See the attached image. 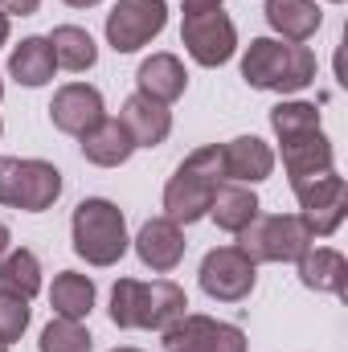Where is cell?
<instances>
[{
	"mask_svg": "<svg viewBox=\"0 0 348 352\" xmlns=\"http://www.w3.org/2000/svg\"><path fill=\"white\" fill-rule=\"evenodd\" d=\"M188 295L173 278H119L111 287V324L123 332H164L184 316Z\"/></svg>",
	"mask_w": 348,
	"mask_h": 352,
	"instance_id": "1",
	"label": "cell"
},
{
	"mask_svg": "<svg viewBox=\"0 0 348 352\" xmlns=\"http://www.w3.org/2000/svg\"><path fill=\"white\" fill-rule=\"evenodd\" d=\"M316 54L299 41H283V37H254L242 54V78L254 90L270 94H299L316 82Z\"/></svg>",
	"mask_w": 348,
	"mask_h": 352,
	"instance_id": "2",
	"label": "cell"
},
{
	"mask_svg": "<svg viewBox=\"0 0 348 352\" xmlns=\"http://www.w3.org/2000/svg\"><path fill=\"white\" fill-rule=\"evenodd\" d=\"M70 242H74V254L87 258V266H115L131 246L123 209L107 197L78 201V209L70 217Z\"/></svg>",
	"mask_w": 348,
	"mask_h": 352,
	"instance_id": "3",
	"label": "cell"
},
{
	"mask_svg": "<svg viewBox=\"0 0 348 352\" xmlns=\"http://www.w3.org/2000/svg\"><path fill=\"white\" fill-rule=\"evenodd\" d=\"M234 238H238V250L250 263H295L316 242L299 213H259Z\"/></svg>",
	"mask_w": 348,
	"mask_h": 352,
	"instance_id": "4",
	"label": "cell"
},
{
	"mask_svg": "<svg viewBox=\"0 0 348 352\" xmlns=\"http://www.w3.org/2000/svg\"><path fill=\"white\" fill-rule=\"evenodd\" d=\"M295 201H299V217L303 226L312 230V238H332L348 217V184L345 176L336 173H324V176H312V180H299L291 184Z\"/></svg>",
	"mask_w": 348,
	"mask_h": 352,
	"instance_id": "5",
	"label": "cell"
},
{
	"mask_svg": "<svg viewBox=\"0 0 348 352\" xmlns=\"http://www.w3.org/2000/svg\"><path fill=\"white\" fill-rule=\"evenodd\" d=\"M180 45H184V54L197 66L217 70V66H226L238 54V29H234V21L221 8L193 12V16L180 21Z\"/></svg>",
	"mask_w": 348,
	"mask_h": 352,
	"instance_id": "6",
	"label": "cell"
},
{
	"mask_svg": "<svg viewBox=\"0 0 348 352\" xmlns=\"http://www.w3.org/2000/svg\"><path fill=\"white\" fill-rule=\"evenodd\" d=\"M168 25V4L164 0H115L107 12V45L115 54H135L148 41H156Z\"/></svg>",
	"mask_w": 348,
	"mask_h": 352,
	"instance_id": "7",
	"label": "cell"
},
{
	"mask_svg": "<svg viewBox=\"0 0 348 352\" xmlns=\"http://www.w3.org/2000/svg\"><path fill=\"white\" fill-rule=\"evenodd\" d=\"M197 283L213 303H242L259 283V263H250L238 246H217L201 258Z\"/></svg>",
	"mask_w": 348,
	"mask_h": 352,
	"instance_id": "8",
	"label": "cell"
},
{
	"mask_svg": "<svg viewBox=\"0 0 348 352\" xmlns=\"http://www.w3.org/2000/svg\"><path fill=\"white\" fill-rule=\"evenodd\" d=\"M164 336V352H246V332L238 324L213 320V316H197L184 311L173 328L160 332Z\"/></svg>",
	"mask_w": 348,
	"mask_h": 352,
	"instance_id": "9",
	"label": "cell"
},
{
	"mask_svg": "<svg viewBox=\"0 0 348 352\" xmlns=\"http://www.w3.org/2000/svg\"><path fill=\"white\" fill-rule=\"evenodd\" d=\"M98 119H107V107H102L98 87H90V82H66V87H58L54 102H50V123L58 131H66V135L78 140V135H87Z\"/></svg>",
	"mask_w": 348,
	"mask_h": 352,
	"instance_id": "10",
	"label": "cell"
},
{
	"mask_svg": "<svg viewBox=\"0 0 348 352\" xmlns=\"http://www.w3.org/2000/svg\"><path fill=\"white\" fill-rule=\"evenodd\" d=\"M213 192H217V180L209 176H197L193 168H176L164 184V217L176 226H193L201 217H209V205H213Z\"/></svg>",
	"mask_w": 348,
	"mask_h": 352,
	"instance_id": "11",
	"label": "cell"
},
{
	"mask_svg": "<svg viewBox=\"0 0 348 352\" xmlns=\"http://www.w3.org/2000/svg\"><path fill=\"white\" fill-rule=\"evenodd\" d=\"M135 254H140V263L148 266L152 274H173L176 266L184 263V230L168 221V217H152V221H144L140 226V234H135Z\"/></svg>",
	"mask_w": 348,
	"mask_h": 352,
	"instance_id": "12",
	"label": "cell"
},
{
	"mask_svg": "<svg viewBox=\"0 0 348 352\" xmlns=\"http://www.w3.org/2000/svg\"><path fill=\"white\" fill-rule=\"evenodd\" d=\"M283 144V173L291 184L299 180H312V176H324L336 168V152H332V140L324 131H307V135H291V140H279Z\"/></svg>",
	"mask_w": 348,
	"mask_h": 352,
	"instance_id": "13",
	"label": "cell"
},
{
	"mask_svg": "<svg viewBox=\"0 0 348 352\" xmlns=\"http://www.w3.org/2000/svg\"><path fill=\"white\" fill-rule=\"evenodd\" d=\"M62 197V173L50 160H17V188H12V209L25 213H45Z\"/></svg>",
	"mask_w": 348,
	"mask_h": 352,
	"instance_id": "14",
	"label": "cell"
},
{
	"mask_svg": "<svg viewBox=\"0 0 348 352\" xmlns=\"http://www.w3.org/2000/svg\"><path fill=\"white\" fill-rule=\"evenodd\" d=\"M119 123L127 127L135 148H160L173 135V111L164 102L148 98V94H131L119 111Z\"/></svg>",
	"mask_w": 348,
	"mask_h": 352,
	"instance_id": "15",
	"label": "cell"
},
{
	"mask_svg": "<svg viewBox=\"0 0 348 352\" xmlns=\"http://www.w3.org/2000/svg\"><path fill=\"white\" fill-rule=\"evenodd\" d=\"M221 168H226V180L234 184H262L274 173V152L270 144H262L259 135H238L230 144H221Z\"/></svg>",
	"mask_w": 348,
	"mask_h": 352,
	"instance_id": "16",
	"label": "cell"
},
{
	"mask_svg": "<svg viewBox=\"0 0 348 352\" xmlns=\"http://www.w3.org/2000/svg\"><path fill=\"white\" fill-rule=\"evenodd\" d=\"M299 283L307 287V291H324V295H336V299H345L348 295V258L340 250H332V246H307L299 258Z\"/></svg>",
	"mask_w": 348,
	"mask_h": 352,
	"instance_id": "17",
	"label": "cell"
},
{
	"mask_svg": "<svg viewBox=\"0 0 348 352\" xmlns=\"http://www.w3.org/2000/svg\"><path fill=\"white\" fill-rule=\"evenodd\" d=\"M188 90V74H184V62L176 58V54H152V58H144L140 62V70H135V94H148V98H156V102H176L180 94Z\"/></svg>",
	"mask_w": 348,
	"mask_h": 352,
	"instance_id": "18",
	"label": "cell"
},
{
	"mask_svg": "<svg viewBox=\"0 0 348 352\" xmlns=\"http://www.w3.org/2000/svg\"><path fill=\"white\" fill-rule=\"evenodd\" d=\"M266 25L283 41H312L324 25V12L316 0H266Z\"/></svg>",
	"mask_w": 348,
	"mask_h": 352,
	"instance_id": "19",
	"label": "cell"
},
{
	"mask_svg": "<svg viewBox=\"0 0 348 352\" xmlns=\"http://www.w3.org/2000/svg\"><path fill=\"white\" fill-rule=\"evenodd\" d=\"M78 148L94 168H119L135 152V144H131V135L119 119H98L87 135H78Z\"/></svg>",
	"mask_w": 348,
	"mask_h": 352,
	"instance_id": "20",
	"label": "cell"
},
{
	"mask_svg": "<svg viewBox=\"0 0 348 352\" xmlns=\"http://www.w3.org/2000/svg\"><path fill=\"white\" fill-rule=\"evenodd\" d=\"M8 74H12V82H21V87H29V90L54 82L58 58H54L50 37H21V45L8 54Z\"/></svg>",
	"mask_w": 348,
	"mask_h": 352,
	"instance_id": "21",
	"label": "cell"
},
{
	"mask_svg": "<svg viewBox=\"0 0 348 352\" xmlns=\"http://www.w3.org/2000/svg\"><path fill=\"white\" fill-rule=\"evenodd\" d=\"M259 213H262V205H259V197H254L250 184H234V180L217 184L213 205H209V217L217 221V230H226V234H242Z\"/></svg>",
	"mask_w": 348,
	"mask_h": 352,
	"instance_id": "22",
	"label": "cell"
},
{
	"mask_svg": "<svg viewBox=\"0 0 348 352\" xmlns=\"http://www.w3.org/2000/svg\"><path fill=\"white\" fill-rule=\"evenodd\" d=\"M94 278L90 274H78V270H62L54 274V287H50V307L54 316L62 320H87L94 311Z\"/></svg>",
	"mask_w": 348,
	"mask_h": 352,
	"instance_id": "23",
	"label": "cell"
},
{
	"mask_svg": "<svg viewBox=\"0 0 348 352\" xmlns=\"http://www.w3.org/2000/svg\"><path fill=\"white\" fill-rule=\"evenodd\" d=\"M50 45H54L58 66L70 70V74H83V70H90L98 62V45H94V37L83 25H58L50 33Z\"/></svg>",
	"mask_w": 348,
	"mask_h": 352,
	"instance_id": "24",
	"label": "cell"
},
{
	"mask_svg": "<svg viewBox=\"0 0 348 352\" xmlns=\"http://www.w3.org/2000/svg\"><path fill=\"white\" fill-rule=\"evenodd\" d=\"M0 287L21 295V299H33L41 291V263L29 246H12L4 258H0Z\"/></svg>",
	"mask_w": 348,
	"mask_h": 352,
	"instance_id": "25",
	"label": "cell"
},
{
	"mask_svg": "<svg viewBox=\"0 0 348 352\" xmlns=\"http://www.w3.org/2000/svg\"><path fill=\"white\" fill-rule=\"evenodd\" d=\"M270 131L279 140L320 131V107L316 102H303V98H283L279 107H270Z\"/></svg>",
	"mask_w": 348,
	"mask_h": 352,
	"instance_id": "26",
	"label": "cell"
},
{
	"mask_svg": "<svg viewBox=\"0 0 348 352\" xmlns=\"http://www.w3.org/2000/svg\"><path fill=\"white\" fill-rule=\"evenodd\" d=\"M37 352H94V336L87 332L83 320H62V316H54V320L41 328Z\"/></svg>",
	"mask_w": 348,
	"mask_h": 352,
	"instance_id": "27",
	"label": "cell"
},
{
	"mask_svg": "<svg viewBox=\"0 0 348 352\" xmlns=\"http://www.w3.org/2000/svg\"><path fill=\"white\" fill-rule=\"evenodd\" d=\"M29 320H33L29 299H21V295H12V291L0 287V344H17L25 336Z\"/></svg>",
	"mask_w": 348,
	"mask_h": 352,
	"instance_id": "28",
	"label": "cell"
},
{
	"mask_svg": "<svg viewBox=\"0 0 348 352\" xmlns=\"http://www.w3.org/2000/svg\"><path fill=\"white\" fill-rule=\"evenodd\" d=\"M12 188H17V156H0V205L12 209Z\"/></svg>",
	"mask_w": 348,
	"mask_h": 352,
	"instance_id": "29",
	"label": "cell"
},
{
	"mask_svg": "<svg viewBox=\"0 0 348 352\" xmlns=\"http://www.w3.org/2000/svg\"><path fill=\"white\" fill-rule=\"evenodd\" d=\"M41 8V0H4V12L8 16H33Z\"/></svg>",
	"mask_w": 348,
	"mask_h": 352,
	"instance_id": "30",
	"label": "cell"
},
{
	"mask_svg": "<svg viewBox=\"0 0 348 352\" xmlns=\"http://www.w3.org/2000/svg\"><path fill=\"white\" fill-rule=\"evenodd\" d=\"M221 4H226V0H184V4H180V12H184V16H193V12H209V8H221Z\"/></svg>",
	"mask_w": 348,
	"mask_h": 352,
	"instance_id": "31",
	"label": "cell"
},
{
	"mask_svg": "<svg viewBox=\"0 0 348 352\" xmlns=\"http://www.w3.org/2000/svg\"><path fill=\"white\" fill-rule=\"evenodd\" d=\"M8 33H12V16H8V12H0V50L8 45Z\"/></svg>",
	"mask_w": 348,
	"mask_h": 352,
	"instance_id": "32",
	"label": "cell"
},
{
	"mask_svg": "<svg viewBox=\"0 0 348 352\" xmlns=\"http://www.w3.org/2000/svg\"><path fill=\"white\" fill-rule=\"evenodd\" d=\"M8 250H12V234H8V226L0 221V258H4Z\"/></svg>",
	"mask_w": 348,
	"mask_h": 352,
	"instance_id": "33",
	"label": "cell"
},
{
	"mask_svg": "<svg viewBox=\"0 0 348 352\" xmlns=\"http://www.w3.org/2000/svg\"><path fill=\"white\" fill-rule=\"evenodd\" d=\"M62 4H70V8H94V4H102V0H62Z\"/></svg>",
	"mask_w": 348,
	"mask_h": 352,
	"instance_id": "34",
	"label": "cell"
},
{
	"mask_svg": "<svg viewBox=\"0 0 348 352\" xmlns=\"http://www.w3.org/2000/svg\"><path fill=\"white\" fill-rule=\"evenodd\" d=\"M111 352H144V349H131V344H123V349H111Z\"/></svg>",
	"mask_w": 348,
	"mask_h": 352,
	"instance_id": "35",
	"label": "cell"
},
{
	"mask_svg": "<svg viewBox=\"0 0 348 352\" xmlns=\"http://www.w3.org/2000/svg\"><path fill=\"white\" fill-rule=\"evenodd\" d=\"M0 102H4V82H0Z\"/></svg>",
	"mask_w": 348,
	"mask_h": 352,
	"instance_id": "36",
	"label": "cell"
},
{
	"mask_svg": "<svg viewBox=\"0 0 348 352\" xmlns=\"http://www.w3.org/2000/svg\"><path fill=\"white\" fill-rule=\"evenodd\" d=\"M328 4H345V0H328Z\"/></svg>",
	"mask_w": 348,
	"mask_h": 352,
	"instance_id": "37",
	"label": "cell"
},
{
	"mask_svg": "<svg viewBox=\"0 0 348 352\" xmlns=\"http://www.w3.org/2000/svg\"><path fill=\"white\" fill-rule=\"evenodd\" d=\"M0 352H8V344H0Z\"/></svg>",
	"mask_w": 348,
	"mask_h": 352,
	"instance_id": "38",
	"label": "cell"
},
{
	"mask_svg": "<svg viewBox=\"0 0 348 352\" xmlns=\"http://www.w3.org/2000/svg\"><path fill=\"white\" fill-rule=\"evenodd\" d=\"M0 12H4V0H0Z\"/></svg>",
	"mask_w": 348,
	"mask_h": 352,
	"instance_id": "39",
	"label": "cell"
},
{
	"mask_svg": "<svg viewBox=\"0 0 348 352\" xmlns=\"http://www.w3.org/2000/svg\"><path fill=\"white\" fill-rule=\"evenodd\" d=\"M0 135H4V123H0Z\"/></svg>",
	"mask_w": 348,
	"mask_h": 352,
	"instance_id": "40",
	"label": "cell"
}]
</instances>
